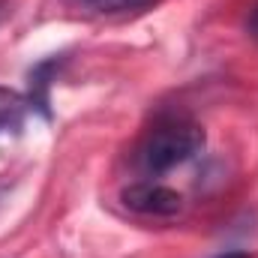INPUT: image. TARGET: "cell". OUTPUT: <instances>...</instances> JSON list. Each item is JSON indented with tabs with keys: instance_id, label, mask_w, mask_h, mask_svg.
Returning a JSON list of instances; mask_svg holds the SVG:
<instances>
[{
	"instance_id": "obj_1",
	"label": "cell",
	"mask_w": 258,
	"mask_h": 258,
	"mask_svg": "<svg viewBox=\"0 0 258 258\" xmlns=\"http://www.w3.org/2000/svg\"><path fill=\"white\" fill-rule=\"evenodd\" d=\"M204 147V129L186 114H165L144 132L135 147V165L141 174L156 177L189 162Z\"/></svg>"
},
{
	"instance_id": "obj_2",
	"label": "cell",
	"mask_w": 258,
	"mask_h": 258,
	"mask_svg": "<svg viewBox=\"0 0 258 258\" xmlns=\"http://www.w3.org/2000/svg\"><path fill=\"white\" fill-rule=\"evenodd\" d=\"M120 201H123V207H129L132 213H141V216H174L183 207L180 192H174V189H168L156 180L129 183L120 192Z\"/></svg>"
},
{
	"instance_id": "obj_3",
	"label": "cell",
	"mask_w": 258,
	"mask_h": 258,
	"mask_svg": "<svg viewBox=\"0 0 258 258\" xmlns=\"http://www.w3.org/2000/svg\"><path fill=\"white\" fill-rule=\"evenodd\" d=\"M30 108H33V102L27 96H21L18 90L0 87V132H18L24 126Z\"/></svg>"
},
{
	"instance_id": "obj_4",
	"label": "cell",
	"mask_w": 258,
	"mask_h": 258,
	"mask_svg": "<svg viewBox=\"0 0 258 258\" xmlns=\"http://www.w3.org/2000/svg\"><path fill=\"white\" fill-rule=\"evenodd\" d=\"M84 3H90L96 9H141L153 0H84Z\"/></svg>"
},
{
	"instance_id": "obj_5",
	"label": "cell",
	"mask_w": 258,
	"mask_h": 258,
	"mask_svg": "<svg viewBox=\"0 0 258 258\" xmlns=\"http://www.w3.org/2000/svg\"><path fill=\"white\" fill-rule=\"evenodd\" d=\"M246 33H249V39L258 42V3L252 6V12H249V18H246Z\"/></svg>"
},
{
	"instance_id": "obj_6",
	"label": "cell",
	"mask_w": 258,
	"mask_h": 258,
	"mask_svg": "<svg viewBox=\"0 0 258 258\" xmlns=\"http://www.w3.org/2000/svg\"><path fill=\"white\" fill-rule=\"evenodd\" d=\"M213 258H258V252H249V249H231V252H222V255Z\"/></svg>"
},
{
	"instance_id": "obj_7",
	"label": "cell",
	"mask_w": 258,
	"mask_h": 258,
	"mask_svg": "<svg viewBox=\"0 0 258 258\" xmlns=\"http://www.w3.org/2000/svg\"><path fill=\"white\" fill-rule=\"evenodd\" d=\"M0 15H3V0H0Z\"/></svg>"
}]
</instances>
